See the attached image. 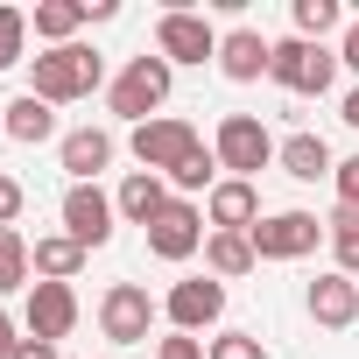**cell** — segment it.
Wrapping results in <instances>:
<instances>
[{"instance_id": "cell-25", "label": "cell", "mask_w": 359, "mask_h": 359, "mask_svg": "<svg viewBox=\"0 0 359 359\" xmlns=\"http://www.w3.org/2000/svg\"><path fill=\"white\" fill-rule=\"evenodd\" d=\"M29 275H36V261H29V240H22V226H0V296L29 289Z\"/></svg>"}, {"instance_id": "cell-2", "label": "cell", "mask_w": 359, "mask_h": 359, "mask_svg": "<svg viewBox=\"0 0 359 359\" xmlns=\"http://www.w3.org/2000/svg\"><path fill=\"white\" fill-rule=\"evenodd\" d=\"M169 85H176V64H162V57H127L120 64V78L106 85V106L127 120V127H141V120H155L162 106H169Z\"/></svg>"}, {"instance_id": "cell-8", "label": "cell", "mask_w": 359, "mask_h": 359, "mask_svg": "<svg viewBox=\"0 0 359 359\" xmlns=\"http://www.w3.org/2000/svg\"><path fill=\"white\" fill-rule=\"evenodd\" d=\"M22 331H29V338H43V345L71 338V331H78V289H71V282H29Z\"/></svg>"}, {"instance_id": "cell-33", "label": "cell", "mask_w": 359, "mask_h": 359, "mask_svg": "<svg viewBox=\"0 0 359 359\" xmlns=\"http://www.w3.org/2000/svg\"><path fill=\"white\" fill-rule=\"evenodd\" d=\"M22 359H64V352H57V345H43V338H29V345H22Z\"/></svg>"}, {"instance_id": "cell-29", "label": "cell", "mask_w": 359, "mask_h": 359, "mask_svg": "<svg viewBox=\"0 0 359 359\" xmlns=\"http://www.w3.org/2000/svg\"><path fill=\"white\" fill-rule=\"evenodd\" d=\"M331 184H338V205H359V155H345L331 169Z\"/></svg>"}, {"instance_id": "cell-31", "label": "cell", "mask_w": 359, "mask_h": 359, "mask_svg": "<svg viewBox=\"0 0 359 359\" xmlns=\"http://www.w3.org/2000/svg\"><path fill=\"white\" fill-rule=\"evenodd\" d=\"M22 345H29L22 317H8V310H0V359H22Z\"/></svg>"}, {"instance_id": "cell-7", "label": "cell", "mask_w": 359, "mask_h": 359, "mask_svg": "<svg viewBox=\"0 0 359 359\" xmlns=\"http://www.w3.org/2000/svg\"><path fill=\"white\" fill-rule=\"evenodd\" d=\"M247 240H254L261 261H303V254H317V240H331V233H324L317 212H268Z\"/></svg>"}, {"instance_id": "cell-30", "label": "cell", "mask_w": 359, "mask_h": 359, "mask_svg": "<svg viewBox=\"0 0 359 359\" xmlns=\"http://www.w3.org/2000/svg\"><path fill=\"white\" fill-rule=\"evenodd\" d=\"M22 205H29V191L15 184V176H0V226H15V219H22Z\"/></svg>"}, {"instance_id": "cell-22", "label": "cell", "mask_w": 359, "mask_h": 359, "mask_svg": "<svg viewBox=\"0 0 359 359\" xmlns=\"http://www.w3.org/2000/svg\"><path fill=\"white\" fill-rule=\"evenodd\" d=\"M92 15H85V0H36V15H29V29L50 43V50H64V43H78V29H85Z\"/></svg>"}, {"instance_id": "cell-34", "label": "cell", "mask_w": 359, "mask_h": 359, "mask_svg": "<svg viewBox=\"0 0 359 359\" xmlns=\"http://www.w3.org/2000/svg\"><path fill=\"white\" fill-rule=\"evenodd\" d=\"M338 120H345V127H359V85L345 92V106H338Z\"/></svg>"}, {"instance_id": "cell-19", "label": "cell", "mask_w": 359, "mask_h": 359, "mask_svg": "<svg viewBox=\"0 0 359 359\" xmlns=\"http://www.w3.org/2000/svg\"><path fill=\"white\" fill-rule=\"evenodd\" d=\"M275 162H282V176H296V184H317V176H331V169H338L324 134H289V141L275 148Z\"/></svg>"}, {"instance_id": "cell-18", "label": "cell", "mask_w": 359, "mask_h": 359, "mask_svg": "<svg viewBox=\"0 0 359 359\" xmlns=\"http://www.w3.org/2000/svg\"><path fill=\"white\" fill-rule=\"evenodd\" d=\"M169 198H176V191H169V176H148V169H134L127 184L113 191V205H120V219H127V226H155Z\"/></svg>"}, {"instance_id": "cell-35", "label": "cell", "mask_w": 359, "mask_h": 359, "mask_svg": "<svg viewBox=\"0 0 359 359\" xmlns=\"http://www.w3.org/2000/svg\"><path fill=\"white\" fill-rule=\"evenodd\" d=\"M0 141H8V127H0Z\"/></svg>"}, {"instance_id": "cell-23", "label": "cell", "mask_w": 359, "mask_h": 359, "mask_svg": "<svg viewBox=\"0 0 359 359\" xmlns=\"http://www.w3.org/2000/svg\"><path fill=\"white\" fill-rule=\"evenodd\" d=\"M324 233H331V261H338V275L359 282V205H338V212L324 219Z\"/></svg>"}, {"instance_id": "cell-13", "label": "cell", "mask_w": 359, "mask_h": 359, "mask_svg": "<svg viewBox=\"0 0 359 359\" xmlns=\"http://www.w3.org/2000/svg\"><path fill=\"white\" fill-rule=\"evenodd\" d=\"M303 310H310L317 331H352V324H359V282L331 268V275H317V282L303 289Z\"/></svg>"}, {"instance_id": "cell-6", "label": "cell", "mask_w": 359, "mask_h": 359, "mask_svg": "<svg viewBox=\"0 0 359 359\" xmlns=\"http://www.w3.org/2000/svg\"><path fill=\"white\" fill-rule=\"evenodd\" d=\"M155 317H162V303H155L141 282H113V289L99 296V331H106L113 345H148Z\"/></svg>"}, {"instance_id": "cell-16", "label": "cell", "mask_w": 359, "mask_h": 359, "mask_svg": "<svg viewBox=\"0 0 359 359\" xmlns=\"http://www.w3.org/2000/svg\"><path fill=\"white\" fill-rule=\"evenodd\" d=\"M268 57H275V43H268L261 29H226V36H219V71H226L233 85H261V78H268Z\"/></svg>"}, {"instance_id": "cell-5", "label": "cell", "mask_w": 359, "mask_h": 359, "mask_svg": "<svg viewBox=\"0 0 359 359\" xmlns=\"http://www.w3.org/2000/svg\"><path fill=\"white\" fill-rule=\"evenodd\" d=\"M275 148H282V141H275L254 113H226V120H219V134H212L219 169H226V176H247V184H254L268 162H275Z\"/></svg>"}, {"instance_id": "cell-24", "label": "cell", "mask_w": 359, "mask_h": 359, "mask_svg": "<svg viewBox=\"0 0 359 359\" xmlns=\"http://www.w3.org/2000/svg\"><path fill=\"white\" fill-rule=\"evenodd\" d=\"M289 22H296V36H303V43L345 36V8H338V0H296V8H289Z\"/></svg>"}, {"instance_id": "cell-17", "label": "cell", "mask_w": 359, "mask_h": 359, "mask_svg": "<svg viewBox=\"0 0 359 359\" xmlns=\"http://www.w3.org/2000/svg\"><path fill=\"white\" fill-rule=\"evenodd\" d=\"M0 127H8V141H22V148L64 141V134H57V106H43L36 92H22V99H8V106H0Z\"/></svg>"}, {"instance_id": "cell-21", "label": "cell", "mask_w": 359, "mask_h": 359, "mask_svg": "<svg viewBox=\"0 0 359 359\" xmlns=\"http://www.w3.org/2000/svg\"><path fill=\"white\" fill-rule=\"evenodd\" d=\"M29 261H36V282H78V268H85V247H78L71 233H43V240L29 247Z\"/></svg>"}, {"instance_id": "cell-26", "label": "cell", "mask_w": 359, "mask_h": 359, "mask_svg": "<svg viewBox=\"0 0 359 359\" xmlns=\"http://www.w3.org/2000/svg\"><path fill=\"white\" fill-rule=\"evenodd\" d=\"M29 50V15L22 8H0V71H15Z\"/></svg>"}, {"instance_id": "cell-27", "label": "cell", "mask_w": 359, "mask_h": 359, "mask_svg": "<svg viewBox=\"0 0 359 359\" xmlns=\"http://www.w3.org/2000/svg\"><path fill=\"white\" fill-rule=\"evenodd\" d=\"M205 359H268V345H261L254 331H219V338L205 345Z\"/></svg>"}, {"instance_id": "cell-3", "label": "cell", "mask_w": 359, "mask_h": 359, "mask_svg": "<svg viewBox=\"0 0 359 359\" xmlns=\"http://www.w3.org/2000/svg\"><path fill=\"white\" fill-rule=\"evenodd\" d=\"M127 148H134V162H141L148 176H176V169L205 148V134H198L184 113H155V120H141V127L127 134Z\"/></svg>"}, {"instance_id": "cell-10", "label": "cell", "mask_w": 359, "mask_h": 359, "mask_svg": "<svg viewBox=\"0 0 359 359\" xmlns=\"http://www.w3.org/2000/svg\"><path fill=\"white\" fill-rule=\"evenodd\" d=\"M155 57L162 64H205V57H219V29L191 8H169L155 22Z\"/></svg>"}, {"instance_id": "cell-12", "label": "cell", "mask_w": 359, "mask_h": 359, "mask_svg": "<svg viewBox=\"0 0 359 359\" xmlns=\"http://www.w3.org/2000/svg\"><path fill=\"white\" fill-rule=\"evenodd\" d=\"M113 226H120V205L99 191V184H71L64 191V233L92 254V247H106L113 240Z\"/></svg>"}, {"instance_id": "cell-14", "label": "cell", "mask_w": 359, "mask_h": 359, "mask_svg": "<svg viewBox=\"0 0 359 359\" xmlns=\"http://www.w3.org/2000/svg\"><path fill=\"white\" fill-rule=\"evenodd\" d=\"M268 212H261V184H247V176H226V184L205 198V226L212 233H254Z\"/></svg>"}, {"instance_id": "cell-9", "label": "cell", "mask_w": 359, "mask_h": 359, "mask_svg": "<svg viewBox=\"0 0 359 359\" xmlns=\"http://www.w3.org/2000/svg\"><path fill=\"white\" fill-rule=\"evenodd\" d=\"M148 254H155V261H191V254H205V205L169 198L162 219L148 226Z\"/></svg>"}, {"instance_id": "cell-1", "label": "cell", "mask_w": 359, "mask_h": 359, "mask_svg": "<svg viewBox=\"0 0 359 359\" xmlns=\"http://www.w3.org/2000/svg\"><path fill=\"white\" fill-rule=\"evenodd\" d=\"M99 85H106V57H99L92 43H64V50L29 57V92H36L43 106H78V99H92Z\"/></svg>"}, {"instance_id": "cell-20", "label": "cell", "mask_w": 359, "mask_h": 359, "mask_svg": "<svg viewBox=\"0 0 359 359\" xmlns=\"http://www.w3.org/2000/svg\"><path fill=\"white\" fill-rule=\"evenodd\" d=\"M205 268H212L219 282H240V275L261 268V254H254L247 233H205Z\"/></svg>"}, {"instance_id": "cell-4", "label": "cell", "mask_w": 359, "mask_h": 359, "mask_svg": "<svg viewBox=\"0 0 359 359\" xmlns=\"http://www.w3.org/2000/svg\"><path fill=\"white\" fill-rule=\"evenodd\" d=\"M268 78H275L282 92H296V99H324V92H331V78H338V57H331L324 43L282 36V43H275V57H268Z\"/></svg>"}, {"instance_id": "cell-28", "label": "cell", "mask_w": 359, "mask_h": 359, "mask_svg": "<svg viewBox=\"0 0 359 359\" xmlns=\"http://www.w3.org/2000/svg\"><path fill=\"white\" fill-rule=\"evenodd\" d=\"M155 359H205V338H191V331H169V338H155Z\"/></svg>"}, {"instance_id": "cell-32", "label": "cell", "mask_w": 359, "mask_h": 359, "mask_svg": "<svg viewBox=\"0 0 359 359\" xmlns=\"http://www.w3.org/2000/svg\"><path fill=\"white\" fill-rule=\"evenodd\" d=\"M338 64L359 71V22H345V36H338Z\"/></svg>"}, {"instance_id": "cell-11", "label": "cell", "mask_w": 359, "mask_h": 359, "mask_svg": "<svg viewBox=\"0 0 359 359\" xmlns=\"http://www.w3.org/2000/svg\"><path fill=\"white\" fill-rule=\"evenodd\" d=\"M162 317H169V331H212L219 317H226V282L219 275H198V282H176L169 296H162Z\"/></svg>"}, {"instance_id": "cell-15", "label": "cell", "mask_w": 359, "mask_h": 359, "mask_svg": "<svg viewBox=\"0 0 359 359\" xmlns=\"http://www.w3.org/2000/svg\"><path fill=\"white\" fill-rule=\"evenodd\" d=\"M113 155H120V141L106 127H71L57 141V162L71 169V184H99V169H113Z\"/></svg>"}]
</instances>
